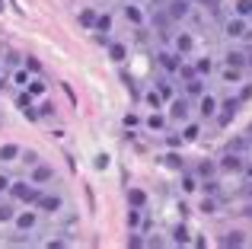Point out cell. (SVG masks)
<instances>
[{"label":"cell","mask_w":252,"mask_h":249,"mask_svg":"<svg viewBox=\"0 0 252 249\" xmlns=\"http://www.w3.org/2000/svg\"><path fill=\"white\" fill-rule=\"evenodd\" d=\"M223 35L227 38H236V42H243V38H252V26H249V19H243V16H227L223 19Z\"/></svg>","instance_id":"6da1fadb"},{"label":"cell","mask_w":252,"mask_h":249,"mask_svg":"<svg viewBox=\"0 0 252 249\" xmlns=\"http://www.w3.org/2000/svg\"><path fill=\"white\" fill-rule=\"evenodd\" d=\"M6 192H10L16 201L35 205V201H38V195H42V188H38L35 182H10V188H6Z\"/></svg>","instance_id":"7a4b0ae2"},{"label":"cell","mask_w":252,"mask_h":249,"mask_svg":"<svg viewBox=\"0 0 252 249\" xmlns=\"http://www.w3.org/2000/svg\"><path fill=\"white\" fill-rule=\"evenodd\" d=\"M169 45H172V51H176L179 58H189L191 51H195V35H191V32H172L169 35Z\"/></svg>","instance_id":"3957f363"},{"label":"cell","mask_w":252,"mask_h":249,"mask_svg":"<svg viewBox=\"0 0 252 249\" xmlns=\"http://www.w3.org/2000/svg\"><path fill=\"white\" fill-rule=\"evenodd\" d=\"M38 211H29V208H26V211H16L13 214V227H16L19 233H35L38 230Z\"/></svg>","instance_id":"277c9868"},{"label":"cell","mask_w":252,"mask_h":249,"mask_svg":"<svg viewBox=\"0 0 252 249\" xmlns=\"http://www.w3.org/2000/svg\"><path fill=\"white\" fill-rule=\"evenodd\" d=\"M166 115H169V122H189V115H191V99H189V96H172Z\"/></svg>","instance_id":"5b68a950"},{"label":"cell","mask_w":252,"mask_h":249,"mask_svg":"<svg viewBox=\"0 0 252 249\" xmlns=\"http://www.w3.org/2000/svg\"><path fill=\"white\" fill-rule=\"evenodd\" d=\"M236 112H240V99L233 96V99H227V102H217V115L214 119H217L220 128H227V124L236 119Z\"/></svg>","instance_id":"8992f818"},{"label":"cell","mask_w":252,"mask_h":249,"mask_svg":"<svg viewBox=\"0 0 252 249\" xmlns=\"http://www.w3.org/2000/svg\"><path fill=\"white\" fill-rule=\"evenodd\" d=\"M243 154H233V150H227V154L220 156V160H217V169H220V173H243Z\"/></svg>","instance_id":"52a82bcc"},{"label":"cell","mask_w":252,"mask_h":249,"mask_svg":"<svg viewBox=\"0 0 252 249\" xmlns=\"http://www.w3.org/2000/svg\"><path fill=\"white\" fill-rule=\"evenodd\" d=\"M166 13H169L172 23H185V19H189V13H191V0H169V3H166Z\"/></svg>","instance_id":"ba28073f"},{"label":"cell","mask_w":252,"mask_h":249,"mask_svg":"<svg viewBox=\"0 0 252 249\" xmlns=\"http://www.w3.org/2000/svg\"><path fill=\"white\" fill-rule=\"evenodd\" d=\"M144 124H147V131H154V134H166V128H169V115H163L160 109H157V112H150L147 119H144Z\"/></svg>","instance_id":"9c48e42d"},{"label":"cell","mask_w":252,"mask_h":249,"mask_svg":"<svg viewBox=\"0 0 252 249\" xmlns=\"http://www.w3.org/2000/svg\"><path fill=\"white\" fill-rule=\"evenodd\" d=\"M29 182H35V186H45V182H55V169L45 166V163H35V166H29Z\"/></svg>","instance_id":"30bf717a"},{"label":"cell","mask_w":252,"mask_h":249,"mask_svg":"<svg viewBox=\"0 0 252 249\" xmlns=\"http://www.w3.org/2000/svg\"><path fill=\"white\" fill-rule=\"evenodd\" d=\"M198 112H201V119H214L217 115V96H211L208 90H204V93L198 96Z\"/></svg>","instance_id":"8fae6325"},{"label":"cell","mask_w":252,"mask_h":249,"mask_svg":"<svg viewBox=\"0 0 252 249\" xmlns=\"http://www.w3.org/2000/svg\"><path fill=\"white\" fill-rule=\"evenodd\" d=\"M35 208H38V211H48V214H58L64 208V198H61V195H38Z\"/></svg>","instance_id":"7c38bea8"},{"label":"cell","mask_w":252,"mask_h":249,"mask_svg":"<svg viewBox=\"0 0 252 249\" xmlns=\"http://www.w3.org/2000/svg\"><path fill=\"white\" fill-rule=\"evenodd\" d=\"M157 61H160V67L166 70V74H176L179 64H182V58H179L172 48H166V51H160V55H157Z\"/></svg>","instance_id":"4fadbf2b"},{"label":"cell","mask_w":252,"mask_h":249,"mask_svg":"<svg viewBox=\"0 0 252 249\" xmlns=\"http://www.w3.org/2000/svg\"><path fill=\"white\" fill-rule=\"evenodd\" d=\"M16 109H19V112H23L29 122H35V119H38L35 102H32V96H29V93H19V96H16Z\"/></svg>","instance_id":"5bb4252c"},{"label":"cell","mask_w":252,"mask_h":249,"mask_svg":"<svg viewBox=\"0 0 252 249\" xmlns=\"http://www.w3.org/2000/svg\"><path fill=\"white\" fill-rule=\"evenodd\" d=\"M122 13H125V19H128L131 26H137V29H141L144 19H147V16H144V10H141L137 3H125V6H122Z\"/></svg>","instance_id":"9a60e30c"},{"label":"cell","mask_w":252,"mask_h":249,"mask_svg":"<svg viewBox=\"0 0 252 249\" xmlns=\"http://www.w3.org/2000/svg\"><path fill=\"white\" fill-rule=\"evenodd\" d=\"M220 83H227V87H240V83H243V67L227 64V67L220 70Z\"/></svg>","instance_id":"2e32d148"},{"label":"cell","mask_w":252,"mask_h":249,"mask_svg":"<svg viewBox=\"0 0 252 249\" xmlns=\"http://www.w3.org/2000/svg\"><path fill=\"white\" fill-rule=\"evenodd\" d=\"M29 80H32V74L26 67H16V70H10V77H6V83H13L16 90H26L29 87Z\"/></svg>","instance_id":"e0dca14e"},{"label":"cell","mask_w":252,"mask_h":249,"mask_svg":"<svg viewBox=\"0 0 252 249\" xmlns=\"http://www.w3.org/2000/svg\"><path fill=\"white\" fill-rule=\"evenodd\" d=\"M26 93H29L32 99H35V96H45V93H48V83H45V77L35 74V77L29 80V87H26Z\"/></svg>","instance_id":"ac0fdd59"},{"label":"cell","mask_w":252,"mask_h":249,"mask_svg":"<svg viewBox=\"0 0 252 249\" xmlns=\"http://www.w3.org/2000/svg\"><path fill=\"white\" fill-rule=\"evenodd\" d=\"M220 246H246V233L243 230H227L220 237Z\"/></svg>","instance_id":"d6986e66"},{"label":"cell","mask_w":252,"mask_h":249,"mask_svg":"<svg viewBox=\"0 0 252 249\" xmlns=\"http://www.w3.org/2000/svg\"><path fill=\"white\" fill-rule=\"evenodd\" d=\"M246 51H236V48H230L227 51V55H223V61H227V64H233V67H246Z\"/></svg>","instance_id":"ffe728a7"},{"label":"cell","mask_w":252,"mask_h":249,"mask_svg":"<svg viewBox=\"0 0 252 249\" xmlns=\"http://www.w3.org/2000/svg\"><path fill=\"white\" fill-rule=\"evenodd\" d=\"M19 154H23V147H19V144H3V147H0V160H3V163H13Z\"/></svg>","instance_id":"44dd1931"},{"label":"cell","mask_w":252,"mask_h":249,"mask_svg":"<svg viewBox=\"0 0 252 249\" xmlns=\"http://www.w3.org/2000/svg\"><path fill=\"white\" fill-rule=\"evenodd\" d=\"M201 93H204V80H201V77H195V80L185 83V96H189V99H198Z\"/></svg>","instance_id":"7402d4cb"},{"label":"cell","mask_w":252,"mask_h":249,"mask_svg":"<svg viewBox=\"0 0 252 249\" xmlns=\"http://www.w3.org/2000/svg\"><path fill=\"white\" fill-rule=\"evenodd\" d=\"M179 186H182V192H198V186H201V182H198L195 173H185V169H182V179H179Z\"/></svg>","instance_id":"603a6c76"},{"label":"cell","mask_w":252,"mask_h":249,"mask_svg":"<svg viewBox=\"0 0 252 249\" xmlns=\"http://www.w3.org/2000/svg\"><path fill=\"white\" fill-rule=\"evenodd\" d=\"M109 58H112L115 64H122L125 58H128V48H125L122 42H109Z\"/></svg>","instance_id":"cb8c5ba5"},{"label":"cell","mask_w":252,"mask_h":249,"mask_svg":"<svg viewBox=\"0 0 252 249\" xmlns=\"http://www.w3.org/2000/svg\"><path fill=\"white\" fill-rule=\"evenodd\" d=\"M195 74L198 77H211L214 74V61H211V58H198L195 61Z\"/></svg>","instance_id":"d4e9b609"},{"label":"cell","mask_w":252,"mask_h":249,"mask_svg":"<svg viewBox=\"0 0 252 249\" xmlns=\"http://www.w3.org/2000/svg\"><path fill=\"white\" fill-rule=\"evenodd\" d=\"M128 205H131V208H144V205H147V195H144V188H131V192H128Z\"/></svg>","instance_id":"484cf974"},{"label":"cell","mask_w":252,"mask_h":249,"mask_svg":"<svg viewBox=\"0 0 252 249\" xmlns=\"http://www.w3.org/2000/svg\"><path fill=\"white\" fill-rule=\"evenodd\" d=\"M93 32H105V35L112 32V16H109V13H99V16H96V26H93Z\"/></svg>","instance_id":"4316f807"},{"label":"cell","mask_w":252,"mask_h":249,"mask_svg":"<svg viewBox=\"0 0 252 249\" xmlns=\"http://www.w3.org/2000/svg\"><path fill=\"white\" fill-rule=\"evenodd\" d=\"M214 173H217V163H211V160H201L195 169V176H201V179H211Z\"/></svg>","instance_id":"83f0119b"},{"label":"cell","mask_w":252,"mask_h":249,"mask_svg":"<svg viewBox=\"0 0 252 249\" xmlns=\"http://www.w3.org/2000/svg\"><path fill=\"white\" fill-rule=\"evenodd\" d=\"M233 13H236V16H243V19H252V0H236Z\"/></svg>","instance_id":"f1b7e54d"},{"label":"cell","mask_w":252,"mask_h":249,"mask_svg":"<svg viewBox=\"0 0 252 249\" xmlns=\"http://www.w3.org/2000/svg\"><path fill=\"white\" fill-rule=\"evenodd\" d=\"M141 99L147 102V106L154 109V112H157V109H163V99H160V93H157V90H147V93H144Z\"/></svg>","instance_id":"f546056e"},{"label":"cell","mask_w":252,"mask_h":249,"mask_svg":"<svg viewBox=\"0 0 252 249\" xmlns=\"http://www.w3.org/2000/svg\"><path fill=\"white\" fill-rule=\"evenodd\" d=\"M157 93H160V99H172V96H176V90H172V83L169 80H157Z\"/></svg>","instance_id":"4dcf8cb0"},{"label":"cell","mask_w":252,"mask_h":249,"mask_svg":"<svg viewBox=\"0 0 252 249\" xmlns=\"http://www.w3.org/2000/svg\"><path fill=\"white\" fill-rule=\"evenodd\" d=\"M96 16H99L96 10H80V26L83 29H93V26H96Z\"/></svg>","instance_id":"1f68e13d"},{"label":"cell","mask_w":252,"mask_h":249,"mask_svg":"<svg viewBox=\"0 0 252 249\" xmlns=\"http://www.w3.org/2000/svg\"><path fill=\"white\" fill-rule=\"evenodd\" d=\"M141 211H144V208H131V211H128V227H131V230H141Z\"/></svg>","instance_id":"d6a6232c"},{"label":"cell","mask_w":252,"mask_h":249,"mask_svg":"<svg viewBox=\"0 0 252 249\" xmlns=\"http://www.w3.org/2000/svg\"><path fill=\"white\" fill-rule=\"evenodd\" d=\"M23 67H26V70H29V74H32V77H35V74H42V61H38V58H32V55H26V61H23Z\"/></svg>","instance_id":"836d02e7"},{"label":"cell","mask_w":252,"mask_h":249,"mask_svg":"<svg viewBox=\"0 0 252 249\" xmlns=\"http://www.w3.org/2000/svg\"><path fill=\"white\" fill-rule=\"evenodd\" d=\"M227 150H233V154H246V150H249V141H246V137H233V141L227 144Z\"/></svg>","instance_id":"e575fe53"},{"label":"cell","mask_w":252,"mask_h":249,"mask_svg":"<svg viewBox=\"0 0 252 249\" xmlns=\"http://www.w3.org/2000/svg\"><path fill=\"white\" fill-rule=\"evenodd\" d=\"M163 163H166V166H172V169H179V173L185 169V160H182L179 154H166V156H163Z\"/></svg>","instance_id":"d590c367"},{"label":"cell","mask_w":252,"mask_h":249,"mask_svg":"<svg viewBox=\"0 0 252 249\" xmlns=\"http://www.w3.org/2000/svg\"><path fill=\"white\" fill-rule=\"evenodd\" d=\"M198 137H201V124H185L182 141H198Z\"/></svg>","instance_id":"8d00e7d4"},{"label":"cell","mask_w":252,"mask_h":249,"mask_svg":"<svg viewBox=\"0 0 252 249\" xmlns=\"http://www.w3.org/2000/svg\"><path fill=\"white\" fill-rule=\"evenodd\" d=\"M176 74H179V77H182V80H185V83H189V80H195V77H198V74H195V67H191V64H185V61H182V64H179V70H176Z\"/></svg>","instance_id":"74e56055"},{"label":"cell","mask_w":252,"mask_h":249,"mask_svg":"<svg viewBox=\"0 0 252 249\" xmlns=\"http://www.w3.org/2000/svg\"><path fill=\"white\" fill-rule=\"evenodd\" d=\"M201 211L204 214H217V198H214V195H204V198H201Z\"/></svg>","instance_id":"f35d334b"},{"label":"cell","mask_w":252,"mask_h":249,"mask_svg":"<svg viewBox=\"0 0 252 249\" xmlns=\"http://www.w3.org/2000/svg\"><path fill=\"white\" fill-rule=\"evenodd\" d=\"M172 237H176V243H182V246H185V243H189V227L179 224L176 230H172Z\"/></svg>","instance_id":"ab89813d"},{"label":"cell","mask_w":252,"mask_h":249,"mask_svg":"<svg viewBox=\"0 0 252 249\" xmlns=\"http://www.w3.org/2000/svg\"><path fill=\"white\" fill-rule=\"evenodd\" d=\"M201 186H204V192H208V195H217V192H220V182H217L214 176H211V179H204Z\"/></svg>","instance_id":"60d3db41"},{"label":"cell","mask_w":252,"mask_h":249,"mask_svg":"<svg viewBox=\"0 0 252 249\" xmlns=\"http://www.w3.org/2000/svg\"><path fill=\"white\" fill-rule=\"evenodd\" d=\"M35 112H38V119H51V115H55V106H51V102H42Z\"/></svg>","instance_id":"b9f144b4"},{"label":"cell","mask_w":252,"mask_h":249,"mask_svg":"<svg viewBox=\"0 0 252 249\" xmlns=\"http://www.w3.org/2000/svg\"><path fill=\"white\" fill-rule=\"evenodd\" d=\"M122 124H125V128H128V131H134L137 124H141V119H137L134 112H128V115H125V122H122Z\"/></svg>","instance_id":"7bdbcfd3"},{"label":"cell","mask_w":252,"mask_h":249,"mask_svg":"<svg viewBox=\"0 0 252 249\" xmlns=\"http://www.w3.org/2000/svg\"><path fill=\"white\" fill-rule=\"evenodd\" d=\"M19 156H23L26 166H35V163H38V154H35V150H26V154H19Z\"/></svg>","instance_id":"ee69618b"},{"label":"cell","mask_w":252,"mask_h":249,"mask_svg":"<svg viewBox=\"0 0 252 249\" xmlns=\"http://www.w3.org/2000/svg\"><path fill=\"white\" fill-rule=\"evenodd\" d=\"M13 214H16V211H13V205H0V220H3V224H6V220H13Z\"/></svg>","instance_id":"f6af8a7d"},{"label":"cell","mask_w":252,"mask_h":249,"mask_svg":"<svg viewBox=\"0 0 252 249\" xmlns=\"http://www.w3.org/2000/svg\"><path fill=\"white\" fill-rule=\"evenodd\" d=\"M128 246H144V240H141V233H137V230H131V237H128Z\"/></svg>","instance_id":"bcb514c9"},{"label":"cell","mask_w":252,"mask_h":249,"mask_svg":"<svg viewBox=\"0 0 252 249\" xmlns=\"http://www.w3.org/2000/svg\"><path fill=\"white\" fill-rule=\"evenodd\" d=\"M166 144H169V147H182L185 141H182V137H176V134H169V137H166Z\"/></svg>","instance_id":"7dc6e473"},{"label":"cell","mask_w":252,"mask_h":249,"mask_svg":"<svg viewBox=\"0 0 252 249\" xmlns=\"http://www.w3.org/2000/svg\"><path fill=\"white\" fill-rule=\"evenodd\" d=\"M10 182H13V179H10V176H0V195H3V192H6V188H10Z\"/></svg>","instance_id":"c3c4849f"},{"label":"cell","mask_w":252,"mask_h":249,"mask_svg":"<svg viewBox=\"0 0 252 249\" xmlns=\"http://www.w3.org/2000/svg\"><path fill=\"white\" fill-rule=\"evenodd\" d=\"M249 96H252V87H243V90H240V96H236V99L243 102V99H249Z\"/></svg>","instance_id":"681fc988"},{"label":"cell","mask_w":252,"mask_h":249,"mask_svg":"<svg viewBox=\"0 0 252 249\" xmlns=\"http://www.w3.org/2000/svg\"><path fill=\"white\" fill-rule=\"evenodd\" d=\"M166 3H169V0H150V10H163Z\"/></svg>","instance_id":"f907efd6"},{"label":"cell","mask_w":252,"mask_h":249,"mask_svg":"<svg viewBox=\"0 0 252 249\" xmlns=\"http://www.w3.org/2000/svg\"><path fill=\"white\" fill-rule=\"evenodd\" d=\"M243 173H246V179H252V160L243 163Z\"/></svg>","instance_id":"816d5d0a"},{"label":"cell","mask_w":252,"mask_h":249,"mask_svg":"<svg viewBox=\"0 0 252 249\" xmlns=\"http://www.w3.org/2000/svg\"><path fill=\"white\" fill-rule=\"evenodd\" d=\"M243 214H246V218L252 220V201H249V205H246V211H243Z\"/></svg>","instance_id":"f5cc1de1"},{"label":"cell","mask_w":252,"mask_h":249,"mask_svg":"<svg viewBox=\"0 0 252 249\" xmlns=\"http://www.w3.org/2000/svg\"><path fill=\"white\" fill-rule=\"evenodd\" d=\"M246 141H249V147H252V128L246 131Z\"/></svg>","instance_id":"db71d44e"},{"label":"cell","mask_w":252,"mask_h":249,"mask_svg":"<svg viewBox=\"0 0 252 249\" xmlns=\"http://www.w3.org/2000/svg\"><path fill=\"white\" fill-rule=\"evenodd\" d=\"M246 195H249V198H252V182H249V188H246Z\"/></svg>","instance_id":"11a10c76"}]
</instances>
